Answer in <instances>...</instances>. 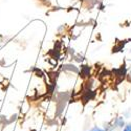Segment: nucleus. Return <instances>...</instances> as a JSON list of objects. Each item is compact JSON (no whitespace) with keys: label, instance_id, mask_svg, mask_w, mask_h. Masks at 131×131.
Returning a JSON list of instances; mask_svg holds the SVG:
<instances>
[{"label":"nucleus","instance_id":"f257e3e1","mask_svg":"<svg viewBox=\"0 0 131 131\" xmlns=\"http://www.w3.org/2000/svg\"><path fill=\"white\" fill-rule=\"evenodd\" d=\"M123 131H131V124H127V125L124 127Z\"/></svg>","mask_w":131,"mask_h":131},{"label":"nucleus","instance_id":"f03ea898","mask_svg":"<svg viewBox=\"0 0 131 131\" xmlns=\"http://www.w3.org/2000/svg\"><path fill=\"white\" fill-rule=\"evenodd\" d=\"M91 131H105V130H103V129L100 128V127H93V128L91 129Z\"/></svg>","mask_w":131,"mask_h":131}]
</instances>
